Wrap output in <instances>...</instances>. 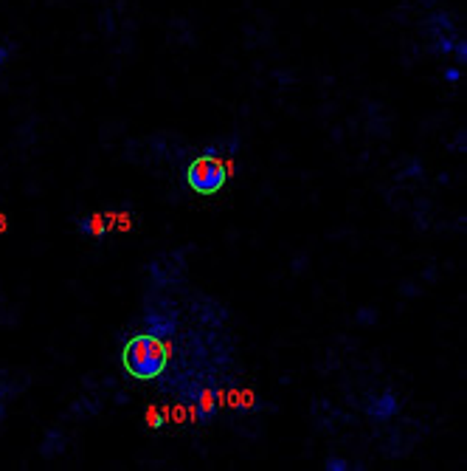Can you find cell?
<instances>
[{
	"instance_id": "6da1fadb",
	"label": "cell",
	"mask_w": 467,
	"mask_h": 471,
	"mask_svg": "<svg viewBox=\"0 0 467 471\" xmlns=\"http://www.w3.org/2000/svg\"><path fill=\"white\" fill-rule=\"evenodd\" d=\"M121 362H124V370H127L133 378L138 381H152L158 378L169 362V350L166 344L152 336V333H141L135 339H130L121 350Z\"/></svg>"
},
{
	"instance_id": "7a4b0ae2",
	"label": "cell",
	"mask_w": 467,
	"mask_h": 471,
	"mask_svg": "<svg viewBox=\"0 0 467 471\" xmlns=\"http://www.w3.org/2000/svg\"><path fill=\"white\" fill-rule=\"evenodd\" d=\"M228 181V167L214 158L211 153L203 158H195L186 169V184H189L197 195H217Z\"/></svg>"
},
{
	"instance_id": "3957f363",
	"label": "cell",
	"mask_w": 467,
	"mask_h": 471,
	"mask_svg": "<svg viewBox=\"0 0 467 471\" xmlns=\"http://www.w3.org/2000/svg\"><path fill=\"white\" fill-rule=\"evenodd\" d=\"M397 409H400L397 395H394L391 390H386L383 395H378V398H371V401H369L366 415H369V418H375V421H391V418L397 415Z\"/></svg>"
},
{
	"instance_id": "277c9868",
	"label": "cell",
	"mask_w": 467,
	"mask_h": 471,
	"mask_svg": "<svg viewBox=\"0 0 467 471\" xmlns=\"http://www.w3.org/2000/svg\"><path fill=\"white\" fill-rule=\"evenodd\" d=\"M144 325H146V331H149L152 336L164 339V336H172V333H175V316H172L169 311L152 308V311H146V316H144Z\"/></svg>"
},
{
	"instance_id": "5b68a950",
	"label": "cell",
	"mask_w": 467,
	"mask_h": 471,
	"mask_svg": "<svg viewBox=\"0 0 467 471\" xmlns=\"http://www.w3.org/2000/svg\"><path fill=\"white\" fill-rule=\"evenodd\" d=\"M62 452H65V435H62L59 429H51V432L43 437L40 454H43L45 460H54V457H59Z\"/></svg>"
},
{
	"instance_id": "8992f818",
	"label": "cell",
	"mask_w": 467,
	"mask_h": 471,
	"mask_svg": "<svg viewBox=\"0 0 467 471\" xmlns=\"http://www.w3.org/2000/svg\"><path fill=\"white\" fill-rule=\"evenodd\" d=\"M214 409H217V401H214V395L211 392H203L200 398H197V406H195V415H197V421H208L211 415H214Z\"/></svg>"
},
{
	"instance_id": "52a82bcc",
	"label": "cell",
	"mask_w": 467,
	"mask_h": 471,
	"mask_svg": "<svg viewBox=\"0 0 467 471\" xmlns=\"http://www.w3.org/2000/svg\"><path fill=\"white\" fill-rule=\"evenodd\" d=\"M79 231L90 234V238H99V234H105V220L99 215H90V218H82L79 220Z\"/></svg>"
},
{
	"instance_id": "ba28073f",
	"label": "cell",
	"mask_w": 467,
	"mask_h": 471,
	"mask_svg": "<svg viewBox=\"0 0 467 471\" xmlns=\"http://www.w3.org/2000/svg\"><path fill=\"white\" fill-rule=\"evenodd\" d=\"M146 423H149V429H161L166 423V412H161V409L146 412Z\"/></svg>"
},
{
	"instance_id": "9c48e42d",
	"label": "cell",
	"mask_w": 467,
	"mask_h": 471,
	"mask_svg": "<svg viewBox=\"0 0 467 471\" xmlns=\"http://www.w3.org/2000/svg\"><path fill=\"white\" fill-rule=\"evenodd\" d=\"M355 322H358V325H375V322H378L375 308H360L358 316H355Z\"/></svg>"
},
{
	"instance_id": "30bf717a",
	"label": "cell",
	"mask_w": 467,
	"mask_h": 471,
	"mask_svg": "<svg viewBox=\"0 0 467 471\" xmlns=\"http://www.w3.org/2000/svg\"><path fill=\"white\" fill-rule=\"evenodd\" d=\"M349 463L344 457H327V471H347Z\"/></svg>"
},
{
	"instance_id": "8fae6325",
	"label": "cell",
	"mask_w": 467,
	"mask_h": 471,
	"mask_svg": "<svg viewBox=\"0 0 467 471\" xmlns=\"http://www.w3.org/2000/svg\"><path fill=\"white\" fill-rule=\"evenodd\" d=\"M12 54H14V43H0V65H6Z\"/></svg>"
},
{
	"instance_id": "7c38bea8",
	"label": "cell",
	"mask_w": 467,
	"mask_h": 471,
	"mask_svg": "<svg viewBox=\"0 0 467 471\" xmlns=\"http://www.w3.org/2000/svg\"><path fill=\"white\" fill-rule=\"evenodd\" d=\"M445 79H448V82H459V79H461L459 68H448V71H445Z\"/></svg>"
},
{
	"instance_id": "4fadbf2b",
	"label": "cell",
	"mask_w": 467,
	"mask_h": 471,
	"mask_svg": "<svg viewBox=\"0 0 467 471\" xmlns=\"http://www.w3.org/2000/svg\"><path fill=\"white\" fill-rule=\"evenodd\" d=\"M3 418H6V404H3V398H0V423H3Z\"/></svg>"
}]
</instances>
